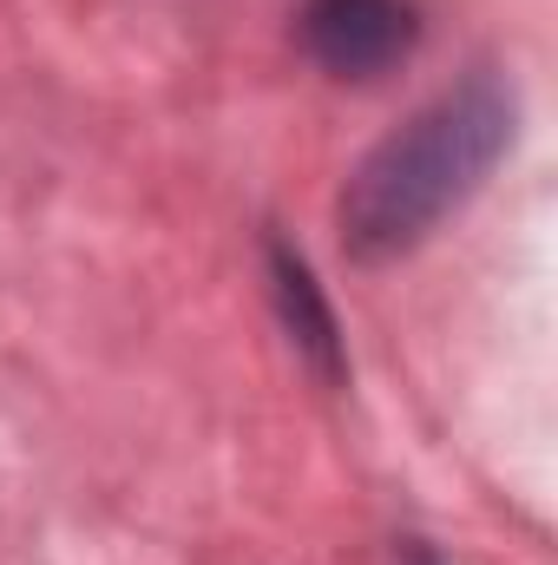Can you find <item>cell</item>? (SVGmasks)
Listing matches in <instances>:
<instances>
[{
	"mask_svg": "<svg viewBox=\"0 0 558 565\" xmlns=\"http://www.w3.org/2000/svg\"><path fill=\"white\" fill-rule=\"evenodd\" d=\"M513 139V99L493 79H466L401 126L342 191V237L355 257H395L420 244Z\"/></svg>",
	"mask_w": 558,
	"mask_h": 565,
	"instance_id": "cell-1",
	"label": "cell"
},
{
	"mask_svg": "<svg viewBox=\"0 0 558 565\" xmlns=\"http://www.w3.org/2000/svg\"><path fill=\"white\" fill-rule=\"evenodd\" d=\"M415 7L408 0H309L302 40L335 79H382L415 46Z\"/></svg>",
	"mask_w": 558,
	"mask_h": 565,
	"instance_id": "cell-2",
	"label": "cell"
},
{
	"mask_svg": "<svg viewBox=\"0 0 558 565\" xmlns=\"http://www.w3.org/2000/svg\"><path fill=\"white\" fill-rule=\"evenodd\" d=\"M277 289H282V302H289V322L302 316V342L315 349V355H335V342H329V316H322V302H315V289H309V270L296 264V257H282L277 250Z\"/></svg>",
	"mask_w": 558,
	"mask_h": 565,
	"instance_id": "cell-3",
	"label": "cell"
}]
</instances>
